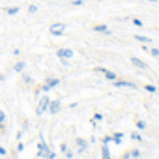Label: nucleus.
Here are the masks:
<instances>
[{"label": "nucleus", "instance_id": "obj_1", "mask_svg": "<svg viewBox=\"0 0 159 159\" xmlns=\"http://www.w3.org/2000/svg\"><path fill=\"white\" fill-rule=\"evenodd\" d=\"M49 103H51L49 96L39 98V105H38V109H36V114H38V116H43V114L47 112V109H49Z\"/></svg>", "mask_w": 159, "mask_h": 159}, {"label": "nucleus", "instance_id": "obj_2", "mask_svg": "<svg viewBox=\"0 0 159 159\" xmlns=\"http://www.w3.org/2000/svg\"><path fill=\"white\" fill-rule=\"evenodd\" d=\"M58 84H60V79H56V77H54V79H47V81L43 83V86H41V90H43L45 94H49V92H51L52 88H56Z\"/></svg>", "mask_w": 159, "mask_h": 159}, {"label": "nucleus", "instance_id": "obj_3", "mask_svg": "<svg viewBox=\"0 0 159 159\" xmlns=\"http://www.w3.org/2000/svg\"><path fill=\"white\" fill-rule=\"evenodd\" d=\"M49 32H51L52 36H62V34L66 32V25H64V23H54V25L49 26Z\"/></svg>", "mask_w": 159, "mask_h": 159}, {"label": "nucleus", "instance_id": "obj_4", "mask_svg": "<svg viewBox=\"0 0 159 159\" xmlns=\"http://www.w3.org/2000/svg\"><path fill=\"white\" fill-rule=\"evenodd\" d=\"M112 84H114L116 88H133V90H137V84H135V83L124 81V79H116V81H112Z\"/></svg>", "mask_w": 159, "mask_h": 159}, {"label": "nucleus", "instance_id": "obj_5", "mask_svg": "<svg viewBox=\"0 0 159 159\" xmlns=\"http://www.w3.org/2000/svg\"><path fill=\"white\" fill-rule=\"evenodd\" d=\"M56 56H58V58L71 60V58L75 56V52H73V49H67V47H64V49H58V51H56Z\"/></svg>", "mask_w": 159, "mask_h": 159}, {"label": "nucleus", "instance_id": "obj_6", "mask_svg": "<svg viewBox=\"0 0 159 159\" xmlns=\"http://www.w3.org/2000/svg\"><path fill=\"white\" fill-rule=\"evenodd\" d=\"M96 71H101V73L105 75V79H107V81H116V79H118V75H116L114 71H111V69H105V67H98Z\"/></svg>", "mask_w": 159, "mask_h": 159}, {"label": "nucleus", "instance_id": "obj_7", "mask_svg": "<svg viewBox=\"0 0 159 159\" xmlns=\"http://www.w3.org/2000/svg\"><path fill=\"white\" fill-rule=\"evenodd\" d=\"M38 146H39V152H38V157H39V159H45V157H47V153L51 152V148H49V146H47V144H45L43 140H41V142H39Z\"/></svg>", "mask_w": 159, "mask_h": 159}, {"label": "nucleus", "instance_id": "obj_8", "mask_svg": "<svg viewBox=\"0 0 159 159\" xmlns=\"http://www.w3.org/2000/svg\"><path fill=\"white\" fill-rule=\"evenodd\" d=\"M47 111H49V114H58V111H60V99H54V101H51Z\"/></svg>", "mask_w": 159, "mask_h": 159}, {"label": "nucleus", "instance_id": "obj_9", "mask_svg": "<svg viewBox=\"0 0 159 159\" xmlns=\"http://www.w3.org/2000/svg\"><path fill=\"white\" fill-rule=\"evenodd\" d=\"M88 140H84V139H81V137H79L77 139V153H81V152H84L86 148H88Z\"/></svg>", "mask_w": 159, "mask_h": 159}, {"label": "nucleus", "instance_id": "obj_10", "mask_svg": "<svg viewBox=\"0 0 159 159\" xmlns=\"http://www.w3.org/2000/svg\"><path fill=\"white\" fill-rule=\"evenodd\" d=\"M92 30L94 32H98V34H111V30H109V26L107 25H96V26H92Z\"/></svg>", "mask_w": 159, "mask_h": 159}, {"label": "nucleus", "instance_id": "obj_11", "mask_svg": "<svg viewBox=\"0 0 159 159\" xmlns=\"http://www.w3.org/2000/svg\"><path fill=\"white\" fill-rule=\"evenodd\" d=\"M131 62H133V66H137L139 69H146V67H148V66H146V62H142V60H140V58H137V56H133V58H131Z\"/></svg>", "mask_w": 159, "mask_h": 159}, {"label": "nucleus", "instance_id": "obj_12", "mask_svg": "<svg viewBox=\"0 0 159 159\" xmlns=\"http://www.w3.org/2000/svg\"><path fill=\"white\" fill-rule=\"evenodd\" d=\"M135 39H137L139 43H144V45H148V43H152V41H153L152 38H148V36H140V34H137V36H135Z\"/></svg>", "mask_w": 159, "mask_h": 159}, {"label": "nucleus", "instance_id": "obj_13", "mask_svg": "<svg viewBox=\"0 0 159 159\" xmlns=\"http://www.w3.org/2000/svg\"><path fill=\"white\" fill-rule=\"evenodd\" d=\"M122 140H124V133L116 131V133L112 135V142H114V144H122Z\"/></svg>", "mask_w": 159, "mask_h": 159}, {"label": "nucleus", "instance_id": "obj_14", "mask_svg": "<svg viewBox=\"0 0 159 159\" xmlns=\"http://www.w3.org/2000/svg\"><path fill=\"white\" fill-rule=\"evenodd\" d=\"M101 153H103V159H111V152H109V144H105V142H103V146H101Z\"/></svg>", "mask_w": 159, "mask_h": 159}, {"label": "nucleus", "instance_id": "obj_15", "mask_svg": "<svg viewBox=\"0 0 159 159\" xmlns=\"http://www.w3.org/2000/svg\"><path fill=\"white\" fill-rule=\"evenodd\" d=\"M25 67H26V62H23V60H21V62H17V64H15V67H13V69H15L17 73H23V71H25Z\"/></svg>", "mask_w": 159, "mask_h": 159}, {"label": "nucleus", "instance_id": "obj_16", "mask_svg": "<svg viewBox=\"0 0 159 159\" xmlns=\"http://www.w3.org/2000/svg\"><path fill=\"white\" fill-rule=\"evenodd\" d=\"M6 13H8V15H17V13H19V6H10V8H6Z\"/></svg>", "mask_w": 159, "mask_h": 159}, {"label": "nucleus", "instance_id": "obj_17", "mask_svg": "<svg viewBox=\"0 0 159 159\" xmlns=\"http://www.w3.org/2000/svg\"><path fill=\"white\" fill-rule=\"evenodd\" d=\"M144 51H148L152 56H155V58H159V49H155V47H152V49H148V47H144Z\"/></svg>", "mask_w": 159, "mask_h": 159}, {"label": "nucleus", "instance_id": "obj_18", "mask_svg": "<svg viewBox=\"0 0 159 159\" xmlns=\"http://www.w3.org/2000/svg\"><path fill=\"white\" fill-rule=\"evenodd\" d=\"M144 90H146V92L155 94V92H157V86H153V84H146V86H144Z\"/></svg>", "mask_w": 159, "mask_h": 159}, {"label": "nucleus", "instance_id": "obj_19", "mask_svg": "<svg viewBox=\"0 0 159 159\" xmlns=\"http://www.w3.org/2000/svg\"><path fill=\"white\" fill-rule=\"evenodd\" d=\"M131 139H133V140H137V142H142V137H140L137 131H133V133H131Z\"/></svg>", "mask_w": 159, "mask_h": 159}, {"label": "nucleus", "instance_id": "obj_20", "mask_svg": "<svg viewBox=\"0 0 159 159\" xmlns=\"http://www.w3.org/2000/svg\"><path fill=\"white\" fill-rule=\"evenodd\" d=\"M137 129H146V122L144 120H137Z\"/></svg>", "mask_w": 159, "mask_h": 159}, {"label": "nucleus", "instance_id": "obj_21", "mask_svg": "<svg viewBox=\"0 0 159 159\" xmlns=\"http://www.w3.org/2000/svg\"><path fill=\"white\" fill-rule=\"evenodd\" d=\"M129 153H131V157H133V159H139V157H140V152H139L137 148H135V150H131Z\"/></svg>", "mask_w": 159, "mask_h": 159}, {"label": "nucleus", "instance_id": "obj_22", "mask_svg": "<svg viewBox=\"0 0 159 159\" xmlns=\"http://www.w3.org/2000/svg\"><path fill=\"white\" fill-rule=\"evenodd\" d=\"M133 25H135V26H137V28H140V26H144V23H142V21H140V19H137V17H135V19H133Z\"/></svg>", "mask_w": 159, "mask_h": 159}, {"label": "nucleus", "instance_id": "obj_23", "mask_svg": "<svg viewBox=\"0 0 159 159\" xmlns=\"http://www.w3.org/2000/svg\"><path fill=\"white\" fill-rule=\"evenodd\" d=\"M101 120H103V114H101V112H96V114H94V120H92V122H101Z\"/></svg>", "mask_w": 159, "mask_h": 159}, {"label": "nucleus", "instance_id": "obj_24", "mask_svg": "<svg viewBox=\"0 0 159 159\" xmlns=\"http://www.w3.org/2000/svg\"><path fill=\"white\" fill-rule=\"evenodd\" d=\"M36 11H38V6L36 4H30L28 6V13H36Z\"/></svg>", "mask_w": 159, "mask_h": 159}, {"label": "nucleus", "instance_id": "obj_25", "mask_svg": "<svg viewBox=\"0 0 159 159\" xmlns=\"http://www.w3.org/2000/svg\"><path fill=\"white\" fill-rule=\"evenodd\" d=\"M71 4L79 8V6H83V4H84V0H71Z\"/></svg>", "mask_w": 159, "mask_h": 159}, {"label": "nucleus", "instance_id": "obj_26", "mask_svg": "<svg viewBox=\"0 0 159 159\" xmlns=\"http://www.w3.org/2000/svg\"><path fill=\"white\" fill-rule=\"evenodd\" d=\"M4 122H6V112L0 111V124H4Z\"/></svg>", "mask_w": 159, "mask_h": 159}, {"label": "nucleus", "instance_id": "obj_27", "mask_svg": "<svg viewBox=\"0 0 159 159\" xmlns=\"http://www.w3.org/2000/svg\"><path fill=\"white\" fill-rule=\"evenodd\" d=\"M45 159H56V153H54V152L51 150V152L47 153V157H45Z\"/></svg>", "mask_w": 159, "mask_h": 159}, {"label": "nucleus", "instance_id": "obj_28", "mask_svg": "<svg viewBox=\"0 0 159 159\" xmlns=\"http://www.w3.org/2000/svg\"><path fill=\"white\" fill-rule=\"evenodd\" d=\"M6 153H8V150H6V148H4V146H0V155H2V157H4V155H6Z\"/></svg>", "mask_w": 159, "mask_h": 159}, {"label": "nucleus", "instance_id": "obj_29", "mask_svg": "<svg viewBox=\"0 0 159 159\" xmlns=\"http://www.w3.org/2000/svg\"><path fill=\"white\" fill-rule=\"evenodd\" d=\"M23 150H25V144H23V142H19V144H17V152H23Z\"/></svg>", "mask_w": 159, "mask_h": 159}, {"label": "nucleus", "instance_id": "obj_30", "mask_svg": "<svg viewBox=\"0 0 159 159\" xmlns=\"http://www.w3.org/2000/svg\"><path fill=\"white\" fill-rule=\"evenodd\" d=\"M60 150H62V153H66V152H67V144H62Z\"/></svg>", "mask_w": 159, "mask_h": 159}, {"label": "nucleus", "instance_id": "obj_31", "mask_svg": "<svg viewBox=\"0 0 159 159\" xmlns=\"http://www.w3.org/2000/svg\"><path fill=\"white\" fill-rule=\"evenodd\" d=\"M122 159H131V153H129V152H127V153H125V155H124V157H122Z\"/></svg>", "mask_w": 159, "mask_h": 159}, {"label": "nucleus", "instance_id": "obj_32", "mask_svg": "<svg viewBox=\"0 0 159 159\" xmlns=\"http://www.w3.org/2000/svg\"><path fill=\"white\" fill-rule=\"evenodd\" d=\"M146 2H152V4H157V2H159V0H146Z\"/></svg>", "mask_w": 159, "mask_h": 159}, {"label": "nucleus", "instance_id": "obj_33", "mask_svg": "<svg viewBox=\"0 0 159 159\" xmlns=\"http://www.w3.org/2000/svg\"><path fill=\"white\" fill-rule=\"evenodd\" d=\"M0 81H4V75L2 73H0Z\"/></svg>", "mask_w": 159, "mask_h": 159}, {"label": "nucleus", "instance_id": "obj_34", "mask_svg": "<svg viewBox=\"0 0 159 159\" xmlns=\"http://www.w3.org/2000/svg\"><path fill=\"white\" fill-rule=\"evenodd\" d=\"M157 92H159V88H157Z\"/></svg>", "mask_w": 159, "mask_h": 159}]
</instances>
